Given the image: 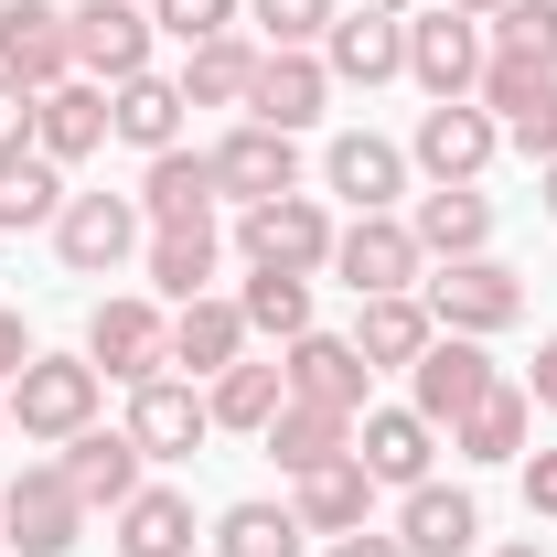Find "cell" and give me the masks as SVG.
Instances as JSON below:
<instances>
[{
	"mask_svg": "<svg viewBox=\"0 0 557 557\" xmlns=\"http://www.w3.org/2000/svg\"><path fill=\"white\" fill-rule=\"evenodd\" d=\"M364 504H375V472H364V461H322V472H300V504H289V515H300V525H311V536H354V525H364Z\"/></svg>",
	"mask_w": 557,
	"mask_h": 557,
	"instance_id": "30",
	"label": "cell"
},
{
	"mask_svg": "<svg viewBox=\"0 0 557 557\" xmlns=\"http://www.w3.org/2000/svg\"><path fill=\"white\" fill-rule=\"evenodd\" d=\"M525 515H557V450L525 461Z\"/></svg>",
	"mask_w": 557,
	"mask_h": 557,
	"instance_id": "45",
	"label": "cell"
},
{
	"mask_svg": "<svg viewBox=\"0 0 557 557\" xmlns=\"http://www.w3.org/2000/svg\"><path fill=\"white\" fill-rule=\"evenodd\" d=\"M418 236H408V214H354L344 236H333V278H344L354 300H386V289H418Z\"/></svg>",
	"mask_w": 557,
	"mask_h": 557,
	"instance_id": "7",
	"label": "cell"
},
{
	"mask_svg": "<svg viewBox=\"0 0 557 557\" xmlns=\"http://www.w3.org/2000/svg\"><path fill=\"white\" fill-rule=\"evenodd\" d=\"M536 86H547L536 65H515V54H483V86H472V108H493V119H515V108H525Z\"/></svg>",
	"mask_w": 557,
	"mask_h": 557,
	"instance_id": "41",
	"label": "cell"
},
{
	"mask_svg": "<svg viewBox=\"0 0 557 557\" xmlns=\"http://www.w3.org/2000/svg\"><path fill=\"white\" fill-rule=\"evenodd\" d=\"M65 22H75V75H86V86L150 75V11H139V0H86Z\"/></svg>",
	"mask_w": 557,
	"mask_h": 557,
	"instance_id": "11",
	"label": "cell"
},
{
	"mask_svg": "<svg viewBox=\"0 0 557 557\" xmlns=\"http://www.w3.org/2000/svg\"><path fill=\"white\" fill-rule=\"evenodd\" d=\"M472 536H483V504L450 483H418L408 515H397V547L408 557H472Z\"/></svg>",
	"mask_w": 557,
	"mask_h": 557,
	"instance_id": "25",
	"label": "cell"
},
{
	"mask_svg": "<svg viewBox=\"0 0 557 557\" xmlns=\"http://www.w3.org/2000/svg\"><path fill=\"white\" fill-rule=\"evenodd\" d=\"M258 440H269L278 472L300 483V472H322V461H344V450H354V418H344V408H311V397H289V408H278Z\"/></svg>",
	"mask_w": 557,
	"mask_h": 557,
	"instance_id": "23",
	"label": "cell"
},
{
	"mask_svg": "<svg viewBox=\"0 0 557 557\" xmlns=\"http://www.w3.org/2000/svg\"><path fill=\"white\" fill-rule=\"evenodd\" d=\"M493 386H504V375H493L483 333H440V344H429V354L408 364V408L429 418V429H450L461 408H483Z\"/></svg>",
	"mask_w": 557,
	"mask_h": 557,
	"instance_id": "6",
	"label": "cell"
},
{
	"mask_svg": "<svg viewBox=\"0 0 557 557\" xmlns=\"http://www.w3.org/2000/svg\"><path fill=\"white\" fill-rule=\"evenodd\" d=\"M97 386H108V375H97L86 354H33V364L11 375V429L65 450L75 429H97Z\"/></svg>",
	"mask_w": 557,
	"mask_h": 557,
	"instance_id": "1",
	"label": "cell"
},
{
	"mask_svg": "<svg viewBox=\"0 0 557 557\" xmlns=\"http://www.w3.org/2000/svg\"><path fill=\"white\" fill-rule=\"evenodd\" d=\"M86 364H97L108 386H150V375L172 364V322H161L150 300H97V322H86Z\"/></svg>",
	"mask_w": 557,
	"mask_h": 557,
	"instance_id": "9",
	"label": "cell"
},
{
	"mask_svg": "<svg viewBox=\"0 0 557 557\" xmlns=\"http://www.w3.org/2000/svg\"><path fill=\"white\" fill-rule=\"evenodd\" d=\"M65 483H75L86 515H119V504L139 493V440L129 429H75L65 440Z\"/></svg>",
	"mask_w": 557,
	"mask_h": 557,
	"instance_id": "20",
	"label": "cell"
},
{
	"mask_svg": "<svg viewBox=\"0 0 557 557\" xmlns=\"http://www.w3.org/2000/svg\"><path fill=\"white\" fill-rule=\"evenodd\" d=\"M139 194H65V214H54V247H65V269L75 278H108L119 258L139 247Z\"/></svg>",
	"mask_w": 557,
	"mask_h": 557,
	"instance_id": "10",
	"label": "cell"
},
{
	"mask_svg": "<svg viewBox=\"0 0 557 557\" xmlns=\"http://www.w3.org/2000/svg\"><path fill=\"white\" fill-rule=\"evenodd\" d=\"M119 557H194V504L172 483H139L119 504Z\"/></svg>",
	"mask_w": 557,
	"mask_h": 557,
	"instance_id": "31",
	"label": "cell"
},
{
	"mask_svg": "<svg viewBox=\"0 0 557 557\" xmlns=\"http://www.w3.org/2000/svg\"><path fill=\"white\" fill-rule=\"evenodd\" d=\"M236 22V0H150V33H172V44H214Z\"/></svg>",
	"mask_w": 557,
	"mask_h": 557,
	"instance_id": "40",
	"label": "cell"
},
{
	"mask_svg": "<svg viewBox=\"0 0 557 557\" xmlns=\"http://www.w3.org/2000/svg\"><path fill=\"white\" fill-rule=\"evenodd\" d=\"M0 75H22V86H65L75 75V22L54 0H0Z\"/></svg>",
	"mask_w": 557,
	"mask_h": 557,
	"instance_id": "15",
	"label": "cell"
},
{
	"mask_svg": "<svg viewBox=\"0 0 557 557\" xmlns=\"http://www.w3.org/2000/svg\"><path fill=\"white\" fill-rule=\"evenodd\" d=\"M375 11H418V0H375Z\"/></svg>",
	"mask_w": 557,
	"mask_h": 557,
	"instance_id": "51",
	"label": "cell"
},
{
	"mask_svg": "<svg viewBox=\"0 0 557 557\" xmlns=\"http://www.w3.org/2000/svg\"><path fill=\"white\" fill-rule=\"evenodd\" d=\"M236 311H247V333H278V344H300V333H311V278H300V269H247Z\"/></svg>",
	"mask_w": 557,
	"mask_h": 557,
	"instance_id": "35",
	"label": "cell"
},
{
	"mask_svg": "<svg viewBox=\"0 0 557 557\" xmlns=\"http://www.w3.org/2000/svg\"><path fill=\"white\" fill-rule=\"evenodd\" d=\"M300 536H311V525H300L289 504H225V515H214V557H300Z\"/></svg>",
	"mask_w": 557,
	"mask_h": 557,
	"instance_id": "36",
	"label": "cell"
},
{
	"mask_svg": "<svg viewBox=\"0 0 557 557\" xmlns=\"http://www.w3.org/2000/svg\"><path fill=\"white\" fill-rule=\"evenodd\" d=\"M322 183H333L354 214H397V194H408V150L375 139V129H344V139H333V161H322Z\"/></svg>",
	"mask_w": 557,
	"mask_h": 557,
	"instance_id": "17",
	"label": "cell"
},
{
	"mask_svg": "<svg viewBox=\"0 0 557 557\" xmlns=\"http://www.w3.org/2000/svg\"><path fill=\"white\" fill-rule=\"evenodd\" d=\"M258 44H236V33H214V44H183V108H247V86H258Z\"/></svg>",
	"mask_w": 557,
	"mask_h": 557,
	"instance_id": "26",
	"label": "cell"
},
{
	"mask_svg": "<svg viewBox=\"0 0 557 557\" xmlns=\"http://www.w3.org/2000/svg\"><path fill=\"white\" fill-rule=\"evenodd\" d=\"M450 11H472V22H493V11H504V0H450Z\"/></svg>",
	"mask_w": 557,
	"mask_h": 557,
	"instance_id": "48",
	"label": "cell"
},
{
	"mask_svg": "<svg viewBox=\"0 0 557 557\" xmlns=\"http://www.w3.org/2000/svg\"><path fill=\"white\" fill-rule=\"evenodd\" d=\"M504 139H515L525 161H557V75L525 97V108H515V119H504Z\"/></svg>",
	"mask_w": 557,
	"mask_h": 557,
	"instance_id": "42",
	"label": "cell"
},
{
	"mask_svg": "<svg viewBox=\"0 0 557 557\" xmlns=\"http://www.w3.org/2000/svg\"><path fill=\"white\" fill-rule=\"evenodd\" d=\"M97 139H108V86H86V75L44 86V129H33V150H44V161H86Z\"/></svg>",
	"mask_w": 557,
	"mask_h": 557,
	"instance_id": "29",
	"label": "cell"
},
{
	"mask_svg": "<svg viewBox=\"0 0 557 557\" xmlns=\"http://www.w3.org/2000/svg\"><path fill=\"white\" fill-rule=\"evenodd\" d=\"M22 364H33V333H22V311H11V300H0V386H11V375H22Z\"/></svg>",
	"mask_w": 557,
	"mask_h": 557,
	"instance_id": "44",
	"label": "cell"
},
{
	"mask_svg": "<svg viewBox=\"0 0 557 557\" xmlns=\"http://www.w3.org/2000/svg\"><path fill=\"white\" fill-rule=\"evenodd\" d=\"M65 214V161H44V150H22V161H0V225L22 236V225H54Z\"/></svg>",
	"mask_w": 557,
	"mask_h": 557,
	"instance_id": "37",
	"label": "cell"
},
{
	"mask_svg": "<svg viewBox=\"0 0 557 557\" xmlns=\"http://www.w3.org/2000/svg\"><path fill=\"white\" fill-rule=\"evenodd\" d=\"M504 557H547V547H504Z\"/></svg>",
	"mask_w": 557,
	"mask_h": 557,
	"instance_id": "52",
	"label": "cell"
},
{
	"mask_svg": "<svg viewBox=\"0 0 557 557\" xmlns=\"http://www.w3.org/2000/svg\"><path fill=\"white\" fill-rule=\"evenodd\" d=\"M139 214L150 225H214V150H150Z\"/></svg>",
	"mask_w": 557,
	"mask_h": 557,
	"instance_id": "22",
	"label": "cell"
},
{
	"mask_svg": "<svg viewBox=\"0 0 557 557\" xmlns=\"http://www.w3.org/2000/svg\"><path fill=\"white\" fill-rule=\"evenodd\" d=\"M322 97H333V65H322V54H269V65H258V86H247V119L300 139L311 119H322Z\"/></svg>",
	"mask_w": 557,
	"mask_h": 557,
	"instance_id": "19",
	"label": "cell"
},
{
	"mask_svg": "<svg viewBox=\"0 0 557 557\" xmlns=\"http://www.w3.org/2000/svg\"><path fill=\"white\" fill-rule=\"evenodd\" d=\"M408 75L429 86V108H440V97H472V86H483V22L450 11V0H418L408 11Z\"/></svg>",
	"mask_w": 557,
	"mask_h": 557,
	"instance_id": "4",
	"label": "cell"
},
{
	"mask_svg": "<svg viewBox=\"0 0 557 557\" xmlns=\"http://www.w3.org/2000/svg\"><path fill=\"white\" fill-rule=\"evenodd\" d=\"M205 408H214V429H269V418L289 408V375H278V364H247V354H236V364H225V375L205 386Z\"/></svg>",
	"mask_w": 557,
	"mask_h": 557,
	"instance_id": "34",
	"label": "cell"
},
{
	"mask_svg": "<svg viewBox=\"0 0 557 557\" xmlns=\"http://www.w3.org/2000/svg\"><path fill=\"white\" fill-rule=\"evenodd\" d=\"M493 150H504V119L472 108V97H440V108L418 119V139H408V161L429 172V183H483Z\"/></svg>",
	"mask_w": 557,
	"mask_h": 557,
	"instance_id": "8",
	"label": "cell"
},
{
	"mask_svg": "<svg viewBox=\"0 0 557 557\" xmlns=\"http://www.w3.org/2000/svg\"><path fill=\"white\" fill-rule=\"evenodd\" d=\"M333 236H344V225H333V214L311 205V194H269V205H247L236 214V247H247V269H333Z\"/></svg>",
	"mask_w": 557,
	"mask_h": 557,
	"instance_id": "2",
	"label": "cell"
},
{
	"mask_svg": "<svg viewBox=\"0 0 557 557\" xmlns=\"http://www.w3.org/2000/svg\"><path fill=\"white\" fill-rule=\"evenodd\" d=\"M429 344H440V322H429L418 289H386V300L354 311V354H364V364H418Z\"/></svg>",
	"mask_w": 557,
	"mask_h": 557,
	"instance_id": "27",
	"label": "cell"
},
{
	"mask_svg": "<svg viewBox=\"0 0 557 557\" xmlns=\"http://www.w3.org/2000/svg\"><path fill=\"white\" fill-rule=\"evenodd\" d=\"M493 54L557 75V0H504V11H493Z\"/></svg>",
	"mask_w": 557,
	"mask_h": 557,
	"instance_id": "38",
	"label": "cell"
},
{
	"mask_svg": "<svg viewBox=\"0 0 557 557\" xmlns=\"http://www.w3.org/2000/svg\"><path fill=\"white\" fill-rule=\"evenodd\" d=\"M0 429H11V386H0Z\"/></svg>",
	"mask_w": 557,
	"mask_h": 557,
	"instance_id": "50",
	"label": "cell"
},
{
	"mask_svg": "<svg viewBox=\"0 0 557 557\" xmlns=\"http://www.w3.org/2000/svg\"><path fill=\"white\" fill-rule=\"evenodd\" d=\"M322 65L344 75V86H386V75H408V11H375V0L333 11V33H322Z\"/></svg>",
	"mask_w": 557,
	"mask_h": 557,
	"instance_id": "13",
	"label": "cell"
},
{
	"mask_svg": "<svg viewBox=\"0 0 557 557\" xmlns=\"http://www.w3.org/2000/svg\"><path fill=\"white\" fill-rule=\"evenodd\" d=\"M214 278V225H150V289L183 311V300H205Z\"/></svg>",
	"mask_w": 557,
	"mask_h": 557,
	"instance_id": "33",
	"label": "cell"
},
{
	"mask_svg": "<svg viewBox=\"0 0 557 557\" xmlns=\"http://www.w3.org/2000/svg\"><path fill=\"white\" fill-rule=\"evenodd\" d=\"M247 11H258L269 54H311V44L333 33V11H344V0H247Z\"/></svg>",
	"mask_w": 557,
	"mask_h": 557,
	"instance_id": "39",
	"label": "cell"
},
{
	"mask_svg": "<svg viewBox=\"0 0 557 557\" xmlns=\"http://www.w3.org/2000/svg\"><path fill=\"white\" fill-rule=\"evenodd\" d=\"M525 397H536V408H557V333L536 344V386H525Z\"/></svg>",
	"mask_w": 557,
	"mask_h": 557,
	"instance_id": "47",
	"label": "cell"
},
{
	"mask_svg": "<svg viewBox=\"0 0 557 557\" xmlns=\"http://www.w3.org/2000/svg\"><path fill=\"white\" fill-rule=\"evenodd\" d=\"M333 557H408L397 536H375V525H354V536H333Z\"/></svg>",
	"mask_w": 557,
	"mask_h": 557,
	"instance_id": "46",
	"label": "cell"
},
{
	"mask_svg": "<svg viewBox=\"0 0 557 557\" xmlns=\"http://www.w3.org/2000/svg\"><path fill=\"white\" fill-rule=\"evenodd\" d=\"M408 236H418V258H483L493 247V205L472 194V183H440V194H418V214H408Z\"/></svg>",
	"mask_w": 557,
	"mask_h": 557,
	"instance_id": "21",
	"label": "cell"
},
{
	"mask_svg": "<svg viewBox=\"0 0 557 557\" xmlns=\"http://www.w3.org/2000/svg\"><path fill=\"white\" fill-rule=\"evenodd\" d=\"M129 440H139V461H194L214 440V408L183 375H150V386H129Z\"/></svg>",
	"mask_w": 557,
	"mask_h": 557,
	"instance_id": "14",
	"label": "cell"
},
{
	"mask_svg": "<svg viewBox=\"0 0 557 557\" xmlns=\"http://www.w3.org/2000/svg\"><path fill=\"white\" fill-rule=\"evenodd\" d=\"M429 322L440 333H504L515 311H525V289H515V269L504 258H450V269H429Z\"/></svg>",
	"mask_w": 557,
	"mask_h": 557,
	"instance_id": "5",
	"label": "cell"
},
{
	"mask_svg": "<svg viewBox=\"0 0 557 557\" xmlns=\"http://www.w3.org/2000/svg\"><path fill=\"white\" fill-rule=\"evenodd\" d=\"M236 354H247V311H236V300H183V311H172V364H194V375H225V364H236Z\"/></svg>",
	"mask_w": 557,
	"mask_h": 557,
	"instance_id": "28",
	"label": "cell"
},
{
	"mask_svg": "<svg viewBox=\"0 0 557 557\" xmlns=\"http://www.w3.org/2000/svg\"><path fill=\"white\" fill-rule=\"evenodd\" d=\"M354 461H364L375 483L418 493V483H429V461H440V429H429L418 408H364V418H354Z\"/></svg>",
	"mask_w": 557,
	"mask_h": 557,
	"instance_id": "16",
	"label": "cell"
},
{
	"mask_svg": "<svg viewBox=\"0 0 557 557\" xmlns=\"http://www.w3.org/2000/svg\"><path fill=\"white\" fill-rule=\"evenodd\" d=\"M536 172H547V214H557V161H536Z\"/></svg>",
	"mask_w": 557,
	"mask_h": 557,
	"instance_id": "49",
	"label": "cell"
},
{
	"mask_svg": "<svg viewBox=\"0 0 557 557\" xmlns=\"http://www.w3.org/2000/svg\"><path fill=\"white\" fill-rule=\"evenodd\" d=\"M214 194H236V205L300 194V139H289V129H258V119H236V129L214 139Z\"/></svg>",
	"mask_w": 557,
	"mask_h": 557,
	"instance_id": "12",
	"label": "cell"
},
{
	"mask_svg": "<svg viewBox=\"0 0 557 557\" xmlns=\"http://www.w3.org/2000/svg\"><path fill=\"white\" fill-rule=\"evenodd\" d=\"M278 375H289V397H311V408H344V418H364V354L344 344V333H300V344L278 354Z\"/></svg>",
	"mask_w": 557,
	"mask_h": 557,
	"instance_id": "18",
	"label": "cell"
},
{
	"mask_svg": "<svg viewBox=\"0 0 557 557\" xmlns=\"http://www.w3.org/2000/svg\"><path fill=\"white\" fill-rule=\"evenodd\" d=\"M44 129V86H22V75H0V161H22Z\"/></svg>",
	"mask_w": 557,
	"mask_h": 557,
	"instance_id": "43",
	"label": "cell"
},
{
	"mask_svg": "<svg viewBox=\"0 0 557 557\" xmlns=\"http://www.w3.org/2000/svg\"><path fill=\"white\" fill-rule=\"evenodd\" d=\"M525 418H536L525 386H493L483 408L450 418V450H461V461H515V450H525Z\"/></svg>",
	"mask_w": 557,
	"mask_h": 557,
	"instance_id": "32",
	"label": "cell"
},
{
	"mask_svg": "<svg viewBox=\"0 0 557 557\" xmlns=\"http://www.w3.org/2000/svg\"><path fill=\"white\" fill-rule=\"evenodd\" d=\"M75 536H86V504H75L65 461H33L22 483L0 493V547L11 557H65Z\"/></svg>",
	"mask_w": 557,
	"mask_h": 557,
	"instance_id": "3",
	"label": "cell"
},
{
	"mask_svg": "<svg viewBox=\"0 0 557 557\" xmlns=\"http://www.w3.org/2000/svg\"><path fill=\"white\" fill-rule=\"evenodd\" d=\"M108 139H129L139 161H150V150H183V86H172V75L108 86Z\"/></svg>",
	"mask_w": 557,
	"mask_h": 557,
	"instance_id": "24",
	"label": "cell"
}]
</instances>
